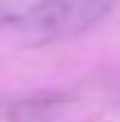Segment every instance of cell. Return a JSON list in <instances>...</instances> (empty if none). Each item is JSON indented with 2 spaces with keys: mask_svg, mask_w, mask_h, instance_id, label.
I'll return each instance as SVG.
<instances>
[{
  "mask_svg": "<svg viewBox=\"0 0 120 122\" xmlns=\"http://www.w3.org/2000/svg\"><path fill=\"white\" fill-rule=\"evenodd\" d=\"M118 0H0V39L45 47L77 39L99 26Z\"/></svg>",
  "mask_w": 120,
  "mask_h": 122,
  "instance_id": "6da1fadb",
  "label": "cell"
},
{
  "mask_svg": "<svg viewBox=\"0 0 120 122\" xmlns=\"http://www.w3.org/2000/svg\"><path fill=\"white\" fill-rule=\"evenodd\" d=\"M69 105L60 92L0 97V122H56Z\"/></svg>",
  "mask_w": 120,
  "mask_h": 122,
  "instance_id": "7a4b0ae2",
  "label": "cell"
}]
</instances>
